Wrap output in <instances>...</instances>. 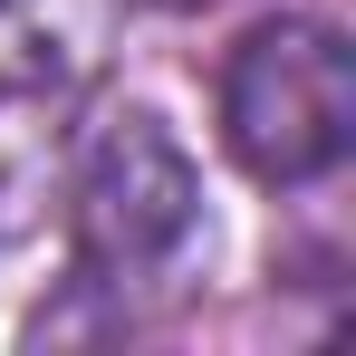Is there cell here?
<instances>
[{
	"instance_id": "4",
	"label": "cell",
	"mask_w": 356,
	"mask_h": 356,
	"mask_svg": "<svg viewBox=\"0 0 356 356\" xmlns=\"http://www.w3.org/2000/svg\"><path fill=\"white\" fill-rule=\"evenodd\" d=\"M164 10H212V0H164Z\"/></svg>"
},
{
	"instance_id": "1",
	"label": "cell",
	"mask_w": 356,
	"mask_h": 356,
	"mask_svg": "<svg viewBox=\"0 0 356 356\" xmlns=\"http://www.w3.org/2000/svg\"><path fill=\"white\" fill-rule=\"evenodd\" d=\"M67 241H77V289L116 298V308L193 280L202 183H193V154L164 135V116L125 106V116L97 125V145L67 174Z\"/></svg>"
},
{
	"instance_id": "2",
	"label": "cell",
	"mask_w": 356,
	"mask_h": 356,
	"mask_svg": "<svg viewBox=\"0 0 356 356\" xmlns=\"http://www.w3.org/2000/svg\"><path fill=\"white\" fill-rule=\"evenodd\" d=\"M222 145L250 183L289 193L347 164L356 145V58L327 19H260L222 58Z\"/></svg>"
},
{
	"instance_id": "3",
	"label": "cell",
	"mask_w": 356,
	"mask_h": 356,
	"mask_svg": "<svg viewBox=\"0 0 356 356\" xmlns=\"http://www.w3.org/2000/svg\"><path fill=\"white\" fill-rule=\"evenodd\" d=\"M125 0H0V241L39 222L67 174V116L106 77Z\"/></svg>"
}]
</instances>
